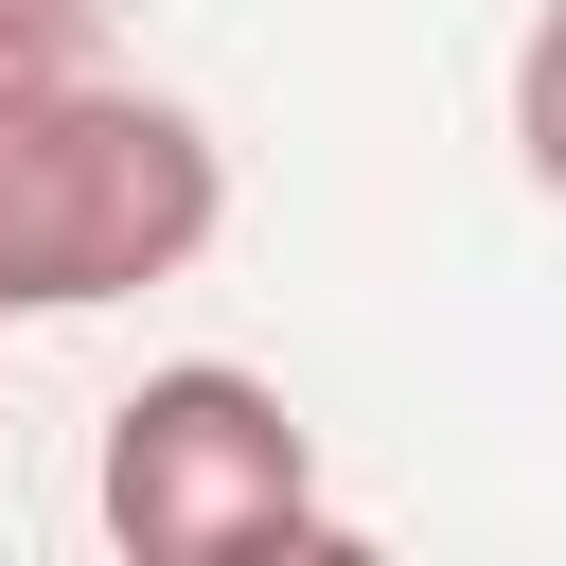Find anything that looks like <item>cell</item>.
I'll return each mask as SVG.
<instances>
[{
  "instance_id": "6da1fadb",
  "label": "cell",
  "mask_w": 566,
  "mask_h": 566,
  "mask_svg": "<svg viewBox=\"0 0 566 566\" xmlns=\"http://www.w3.org/2000/svg\"><path fill=\"white\" fill-rule=\"evenodd\" d=\"M230 230V159L177 88H106L71 53L0 71V318H88L177 283Z\"/></svg>"
},
{
  "instance_id": "7a4b0ae2",
  "label": "cell",
  "mask_w": 566,
  "mask_h": 566,
  "mask_svg": "<svg viewBox=\"0 0 566 566\" xmlns=\"http://www.w3.org/2000/svg\"><path fill=\"white\" fill-rule=\"evenodd\" d=\"M88 513H106V548H142V566L336 548V513H318V424H301L265 371H230V354H177V371H142V389L106 407Z\"/></svg>"
},
{
  "instance_id": "3957f363",
  "label": "cell",
  "mask_w": 566,
  "mask_h": 566,
  "mask_svg": "<svg viewBox=\"0 0 566 566\" xmlns=\"http://www.w3.org/2000/svg\"><path fill=\"white\" fill-rule=\"evenodd\" d=\"M513 159H531V195H566V0L513 35Z\"/></svg>"
},
{
  "instance_id": "277c9868",
  "label": "cell",
  "mask_w": 566,
  "mask_h": 566,
  "mask_svg": "<svg viewBox=\"0 0 566 566\" xmlns=\"http://www.w3.org/2000/svg\"><path fill=\"white\" fill-rule=\"evenodd\" d=\"M71 35H88V0H0V71L18 53H71Z\"/></svg>"
}]
</instances>
